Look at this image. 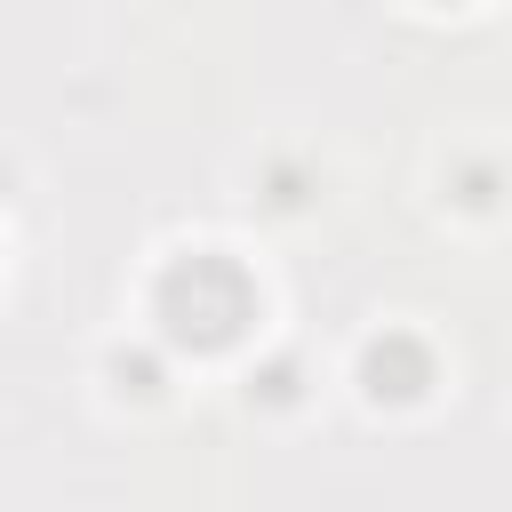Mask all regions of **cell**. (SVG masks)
<instances>
[{
  "label": "cell",
  "instance_id": "2",
  "mask_svg": "<svg viewBox=\"0 0 512 512\" xmlns=\"http://www.w3.org/2000/svg\"><path fill=\"white\" fill-rule=\"evenodd\" d=\"M384 368H392V376H400V384H392V392H400V400H408V392H416V384H424V352H416V344H392V352H384V344H376V352H368V376H384Z\"/></svg>",
  "mask_w": 512,
  "mask_h": 512
},
{
  "label": "cell",
  "instance_id": "1",
  "mask_svg": "<svg viewBox=\"0 0 512 512\" xmlns=\"http://www.w3.org/2000/svg\"><path fill=\"white\" fill-rule=\"evenodd\" d=\"M160 320H168L176 344L216 352V344H232V336L256 320V280H248L232 256L192 248V256H176V264L160 272Z\"/></svg>",
  "mask_w": 512,
  "mask_h": 512
}]
</instances>
